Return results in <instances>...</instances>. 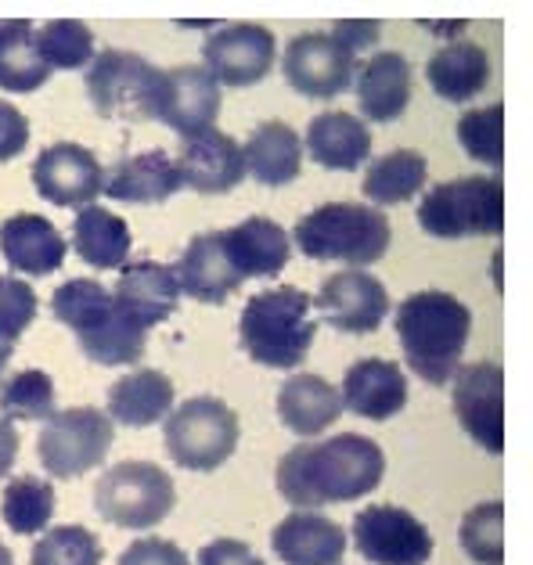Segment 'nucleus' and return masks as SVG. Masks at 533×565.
I'll return each instance as SVG.
<instances>
[{
	"instance_id": "1",
	"label": "nucleus",
	"mask_w": 533,
	"mask_h": 565,
	"mask_svg": "<svg viewBox=\"0 0 533 565\" xmlns=\"http://www.w3.org/2000/svg\"><path fill=\"white\" fill-rule=\"evenodd\" d=\"M386 454L361 433H339L318 444H296L278 461V490L299 512L350 504L379 490Z\"/></svg>"
},
{
	"instance_id": "2",
	"label": "nucleus",
	"mask_w": 533,
	"mask_h": 565,
	"mask_svg": "<svg viewBox=\"0 0 533 565\" xmlns=\"http://www.w3.org/2000/svg\"><path fill=\"white\" fill-rule=\"evenodd\" d=\"M469 332L472 313L450 292L426 288L396 307V339L404 347V361L429 385H447L455 379L461 353L469 347Z\"/></svg>"
},
{
	"instance_id": "3",
	"label": "nucleus",
	"mask_w": 533,
	"mask_h": 565,
	"mask_svg": "<svg viewBox=\"0 0 533 565\" xmlns=\"http://www.w3.org/2000/svg\"><path fill=\"white\" fill-rule=\"evenodd\" d=\"M51 313L76 335L87 361L102 367L138 364L148 350V332L116 310L113 292L102 281L73 278L54 288Z\"/></svg>"
},
{
	"instance_id": "4",
	"label": "nucleus",
	"mask_w": 533,
	"mask_h": 565,
	"mask_svg": "<svg viewBox=\"0 0 533 565\" xmlns=\"http://www.w3.org/2000/svg\"><path fill=\"white\" fill-rule=\"evenodd\" d=\"M310 307L313 299L296 285L256 292L238 317V339L249 361L275 371H292L303 364L313 335H318V321H313Z\"/></svg>"
},
{
	"instance_id": "5",
	"label": "nucleus",
	"mask_w": 533,
	"mask_h": 565,
	"mask_svg": "<svg viewBox=\"0 0 533 565\" xmlns=\"http://www.w3.org/2000/svg\"><path fill=\"white\" fill-rule=\"evenodd\" d=\"M292 242L307 259L364 270L386 256L393 227L386 213L367 202H324L299 220Z\"/></svg>"
},
{
	"instance_id": "6",
	"label": "nucleus",
	"mask_w": 533,
	"mask_h": 565,
	"mask_svg": "<svg viewBox=\"0 0 533 565\" xmlns=\"http://www.w3.org/2000/svg\"><path fill=\"white\" fill-rule=\"evenodd\" d=\"M418 227L429 238H480L504 231V184L501 177H458L433 184L418 202Z\"/></svg>"
},
{
	"instance_id": "7",
	"label": "nucleus",
	"mask_w": 533,
	"mask_h": 565,
	"mask_svg": "<svg viewBox=\"0 0 533 565\" xmlns=\"http://www.w3.org/2000/svg\"><path fill=\"white\" fill-rule=\"evenodd\" d=\"M162 447L170 461L188 472H216L238 450V415L216 396H191L162 422Z\"/></svg>"
},
{
	"instance_id": "8",
	"label": "nucleus",
	"mask_w": 533,
	"mask_h": 565,
	"mask_svg": "<svg viewBox=\"0 0 533 565\" xmlns=\"http://www.w3.org/2000/svg\"><path fill=\"white\" fill-rule=\"evenodd\" d=\"M177 504V487L156 461H119L94 487V508L119 530H156Z\"/></svg>"
},
{
	"instance_id": "9",
	"label": "nucleus",
	"mask_w": 533,
	"mask_h": 565,
	"mask_svg": "<svg viewBox=\"0 0 533 565\" xmlns=\"http://www.w3.org/2000/svg\"><path fill=\"white\" fill-rule=\"evenodd\" d=\"M162 87V68H156L141 54L108 47L94 54L87 65V98L102 119L119 122H148L156 119Z\"/></svg>"
},
{
	"instance_id": "10",
	"label": "nucleus",
	"mask_w": 533,
	"mask_h": 565,
	"mask_svg": "<svg viewBox=\"0 0 533 565\" xmlns=\"http://www.w3.org/2000/svg\"><path fill=\"white\" fill-rule=\"evenodd\" d=\"M116 425L98 407L54 411L36 436V458L51 479H79L113 450Z\"/></svg>"
},
{
	"instance_id": "11",
	"label": "nucleus",
	"mask_w": 533,
	"mask_h": 565,
	"mask_svg": "<svg viewBox=\"0 0 533 565\" xmlns=\"http://www.w3.org/2000/svg\"><path fill=\"white\" fill-rule=\"evenodd\" d=\"M358 65V54L339 44L332 33H299L281 54V73L289 87L318 102H332L350 90Z\"/></svg>"
},
{
	"instance_id": "12",
	"label": "nucleus",
	"mask_w": 533,
	"mask_h": 565,
	"mask_svg": "<svg viewBox=\"0 0 533 565\" xmlns=\"http://www.w3.org/2000/svg\"><path fill=\"white\" fill-rule=\"evenodd\" d=\"M353 544L372 565H426L433 558L426 522L396 504L361 508L353 515Z\"/></svg>"
},
{
	"instance_id": "13",
	"label": "nucleus",
	"mask_w": 533,
	"mask_h": 565,
	"mask_svg": "<svg viewBox=\"0 0 533 565\" xmlns=\"http://www.w3.org/2000/svg\"><path fill=\"white\" fill-rule=\"evenodd\" d=\"M202 58L216 87H256L278 62V40L256 22L216 25L202 44Z\"/></svg>"
},
{
	"instance_id": "14",
	"label": "nucleus",
	"mask_w": 533,
	"mask_h": 565,
	"mask_svg": "<svg viewBox=\"0 0 533 565\" xmlns=\"http://www.w3.org/2000/svg\"><path fill=\"white\" fill-rule=\"evenodd\" d=\"M455 393H450V407L461 429L469 433L476 447L487 454L504 450V371L501 364H465L455 371Z\"/></svg>"
},
{
	"instance_id": "15",
	"label": "nucleus",
	"mask_w": 533,
	"mask_h": 565,
	"mask_svg": "<svg viewBox=\"0 0 533 565\" xmlns=\"http://www.w3.org/2000/svg\"><path fill=\"white\" fill-rule=\"evenodd\" d=\"M33 188L36 195L58 205V210H84L105 188V167L90 148L76 141L47 145L33 162Z\"/></svg>"
},
{
	"instance_id": "16",
	"label": "nucleus",
	"mask_w": 533,
	"mask_h": 565,
	"mask_svg": "<svg viewBox=\"0 0 533 565\" xmlns=\"http://www.w3.org/2000/svg\"><path fill=\"white\" fill-rule=\"evenodd\" d=\"M221 87L202 65H181V68H162V87L156 105V122L170 127L181 141L206 134L216 127L221 116Z\"/></svg>"
},
{
	"instance_id": "17",
	"label": "nucleus",
	"mask_w": 533,
	"mask_h": 565,
	"mask_svg": "<svg viewBox=\"0 0 533 565\" xmlns=\"http://www.w3.org/2000/svg\"><path fill=\"white\" fill-rule=\"evenodd\" d=\"M313 307L339 335H372L386 321L390 296L386 285L372 278L367 270H339L321 281Z\"/></svg>"
},
{
	"instance_id": "18",
	"label": "nucleus",
	"mask_w": 533,
	"mask_h": 565,
	"mask_svg": "<svg viewBox=\"0 0 533 565\" xmlns=\"http://www.w3.org/2000/svg\"><path fill=\"white\" fill-rule=\"evenodd\" d=\"M173 167L181 177V188L199 191V195H227L245 181L242 145L216 127L184 141Z\"/></svg>"
},
{
	"instance_id": "19",
	"label": "nucleus",
	"mask_w": 533,
	"mask_h": 565,
	"mask_svg": "<svg viewBox=\"0 0 533 565\" xmlns=\"http://www.w3.org/2000/svg\"><path fill=\"white\" fill-rule=\"evenodd\" d=\"M221 238V249L227 256L231 270L238 278H278V274L289 267L292 256V238L278 220L270 216H249L235 227L216 231Z\"/></svg>"
},
{
	"instance_id": "20",
	"label": "nucleus",
	"mask_w": 533,
	"mask_h": 565,
	"mask_svg": "<svg viewBox=\"0 0 533 565\" xmlns=\"http://www.w3.org/2000/svg\"><path fill=\"white\" fill-rule=\"evenodd\" d=\"M177 299H181V285L170 264H156V259H138L119 270V281L113 288V302L119 313H127L134 324L152 332L167 317H173Z\"/></svg>"
},
{
	"instance_id": "21",
	"label": "nucleus",
	"mask_w": 533,
	"mask_h": 565,
	"mask_svg": "<svg viewBox=\"0 0 533 565\" xmlns=\"http://www.w3.org/2000/svg\"><path fill=\"white\" fill-rule=\"evenodd\" d=\"M339 399H343V411H353L358 418L390 422L407 407V375L386 356H364L347 367Z\"/></svg>"
},
{
	"instance_id": "22",
	"label": "nucleus",
	"mask_w": 533,
	"mask_h": 565,
	"mask_svg": "<svg viewBox=\"0 0 533 565\" xmlns=\"http://www.w3.org/2000/svg\"><path fill=\"white\" fill-rule=\"evenodd\" d=\"M65 253L70 245L47 216L15 213L0 224V256L22 278H51L54 270H62Z\"/></svg>"
},
{
	"instance_id": "23",
	"label": "nucleus",
	"mask_w": 533,
	"mask_h": 565,
	"mask_svg": "<svg viewBox=\"0 0 533 565\" xmlns=\"http://www.w3.org/2000/svg\"><path fill=\"white\" fill-rule=\"evenodd\" d=\"M270 547L281 565H343L347 530L321 512H289L270 530Z\"/></svg>"
},
{
	"instance_id": "24",
	"label": "nucleus",
	"mask_w": 533,
	"mask_h": 565,
	"mask_svg": "<svg viewBox=\"0 0 533 565\" xmlns=\"http://www.w3.org/2000/svg\"><path fill=\"white\" fill-rule=\"evenodd\" d=\"M353 87H358V105L367 122H393L407 113V102H412V65L401 51H375L358 65Z\"/></svg>"
},
{
	"instance_id": "25",
	"label": "nucleus",
	"mask_w": 533,
	"mask_h": 565,
	"mask_svg": "<svg viewBox=\"0 0 533 565\" xmlns=\"http://www.w3.org/2000/svg\"><path fill=\"white\" fill-rule=\"evenodd\" d=\"M343 415V399L339 390L321 375L310 371H296L281 382L278 390V422L296 436H321L324 429H332Z\"/></svg>"
},
{
	"instance_id": "26",
	"label": "nucleus",
	"mask_w": 533,
	"mask_h": 565,
	"mask_svg": "<svg viewBox=\"0 0 533 565\" xmlns=\"http://www.w3.org/2000/svg\"><path fill=\"white\" fill-rule=\"evenodd\" d=\"M173 274H177V285H181V296L206 302V307H221L227 296H235L245 285L238 274L231 270L216 231L195 234V238L188 242L184 256L177 259Z\"/></svg>"
},
{
	"instance_id": "27",
	"label": "nucleus",
	"mask_w": 533,
	"mask_h": 565,
	"mask_svg": "<svg viewBox=\"0 0 533 565\" xmlns=\"http://www.w3.org/2000/svg\"><path fill=\"white\" fill-rule=\"evenodd\" d=\"M303 148L310 151V162L321 170H343L353 173L372 159V134H367L364 119L353 113H321L310 119Z\"/></svg>"
},
{
	"instance_id": "28",
	"label": "nucleus",
	"mask_w": 533,
	"mask_h": 565,
	"mask_svg": "<svg viewBox=\"0 0 533 565\" xmlns=\"http://www.w3.org/2000/svg\"><path fill=\"white\" fill-rule=\"evenodd\" d=\"M177 191H181V177L167 151H141V156L119 159L105 173L102 195L127 205H159L170 202Z\"/></svg>"
},
{
	"instance_id": "29",
	"label": "nucleus",
	"mask_w": 533,
	"mask_h": 565,
	"mask_svg": "<svg viewBox=\"0 0 533 565\" xmlns=\"http://www.w3.org/2000/svg\"><path fill=\"white\" fill-rule=\"evenodd\" d=\"M173 411V382L156 367H134L108 390V418L127 429H148Z\"/></svg>"
},
{
	"instance_id": "30",
	"label": "nucleus",
	"mask_w": 533,
	"mask_h": 565,
	"mask_svg": "<svg viewBox=\"0 0 533 565\" xmlns=\"http://www.w3.org/2000/svg\"><path fill=\"white\" fill-rule=\"evenodd\" d=\"M242 159L245 173H253V181H259L264 188H285L303 170V137L289 122L267 119L242 145Z\"/></svg>"
},
{
	"instance_id": "31",
	"label": "nucleus",
	"mask_w": 533,
	"mask_h": 565,
	"mask_svg": "<svg viewBox=\"0 0 533 565\" xmlns=\"http://www.w3.org/2000/svg\"><path fill=\"white\" fill-rule=\"evenodd\" d=\"M429 87L440 94L450 105H469L472 98H480L483 87L490 84V58L480 44L472 40H455L444 44L433 54L426 65Z\"/></svg>"
},
{
	"instance_id": "32",
	"label": "nucleus",
	"mask_w": 533,
	"mask_h": 565,
	"mask_svg": "<svg viewBox=\"0 0 533 565\" xmlns=\"http://www.w3.org/2000/svg\"><path fill=\"white\" fill-rule=\"evenodd\" d=\"M73 249L94 270H122L130 256L127 220L108 213L105 205H84L73 220Z\"/></svg>"
},
{
	"instance_id": "33",
	"label": "nucleus",
	"mask_w": 533,
	"mask_h": 565,
	"mask_svg": "<svg viewBox=\"0 0 533 565\" xmlns=\"http://www.w3.org/2000/svg\"><path fill=\"white\" fill-rule=\"evenodd\" d=\"M51 79L30 19H0V90L33 94Z\"/></svg>"
},
{
	"instance_id": "34",
	"label": "nucleus",
	"mask_w": 533,
	"mask_h": 565,
	"mask_svg": "<svg viewBox=\"0 0 533 565\" xmlns=\"http://www.w3.org/2000/svg\"><path fill=\"white\" fill-rule=\"evenodd\" d=\"M426 177H429L426 156H418L412 148H396L379 159H367L361 191L367 195V202H375V210L379 205H401L412 202L426 188Z\"/></svg>"
},
{
	"instance_id": "35",
	"label": "nucleus",
	"mask_w": 533,
	"mask_h": 565,
	"mask_svg": "<svg viewBox=\"0 0 533 565\" xmlns=\"http://www.w3.org/2000/svg\"><path fill=\"white\" fill-rule=\"evenodd\" d=\"M54 482L40 476H19L8 479L4 493H0V519L4 526L19 536H40L51 526L54 515Z\"/></svg>"
},
{
	"instance_id": "36",
	"label": "nucleus",
	"mask_w": 533,
	"mask_h": 565,
	"mask_svg": "<svg viewBox=\"0 0 533 565\" xmlns=\"http://www.w3.org/2000/svg\"><path fill=\"white\" fill-rule=\"evenodd\" d=\"M58 411V393L47 371L25 367L0 382V418L8 422H47Z\"/></svg>"
},
{
	"instance_id": "37",
	"label": "nucleus",
	"mask_w": 533,
	"mask_h": 565,
	"mask_svg": "<svg viewBox=\"0 0 533 565\" xmlns=\"http://www.w3.org/2000/svg\"><path fill=\"white\" fill-rule=\"evenodd\" d=\"M36 51L47 68L76 73L94 62V33L79 19H54L36 30Z\"/></svg>"
},
{
	"instance_id": "38",
	"label": "nucleus",
	"mask_w": 533,
	"mask_h": 565,
	"mask_svg": "<svg viewBox=\"0 0 533 565\" xmlns=\"http://www.w3.org/2000/svg\"><path fill=\"white\" fill-rule=\"evenodd\" d=\"M458 544L476 565H501L504 562V504L487 501L465 512L458 526Z\"/></svg>"
},
{
	"instance_id": "39",
	"label": "nucleus",
	"mask_w": 533,
	"mask_h": 565,
	"mask_svg": "<svg viewBox=\"0 0 533 565\" xmlns=\"http://www.w3.org/2000/svg\"><path fill=\"white\" fill-rule=\"evenodd\" d=\"M458 145L469 151V159L498 170L504 162V105L469 108L458 119Z\"/></svg>"
},
{
	"instance_id": "40",
	"label": "nucleus",
	"mask_w": 533,
	"mask_h": 565,
	"mask_svg": "<svg viewBox=\"0 0 533 565\" xmlns=\"http://www.w3.org/2000/svg\"><path fill=\"white\" fill-rule=\"evenodd\" d=\"M33 565H102L98 536L84 526H47L33 544Z\"/></svg>"
},
{
	"instance_id": "41",
	"label": "nucleus",
	"mask_w": 533,
	"mask_h": 565,
	"mask_svg": "<svg viewBox=\"0 0 533 565\" xmlns=\"http://www.w3.org/2000/svg\"><path fill=\"white\" fill-rule=\"evenodd\" d=\"M36 307L40 299L30 281L0 274V339L19 342L25 328L36 321Z\"/></svg>"
},
{
	"instance_id": "42",
	"label": "nucleus",
	"mask_w": 533,
	"mask_h": 565,
	"mask_svg": "<svg viewBox=\"0 0 533 565\" xmlns=\"http://www.w3.org/2000/svg\"><path fill=\"white\" fill-rule=\"evenodd\" d=\"M116 565H191V558L167 536H141L122 551Z\"/></svg>"
},
{
	"instance_id": "43",
	"label": "nucleus",
	"mask_w": 533,
	"mask_h": 565,
	"mask_svg": "<svg viewBox=\"0 0 533 565\" xmlns=\"http://www.w3.org/2000/svg\"><path fill=\"white\" fill-rule=\"evenodd\" d=\"M30 145V119L15 105L0 102V162H11Z\"/></svg>"
},
{
	"instance_id": "44",
	"label": "nucleus",
	"mask_w": 533,
	"mask_h": 565,
	"mask_svg": "<svg viewBox=\"0 0 533 565\" xmlns=\"http://www.w3.org/2000/svg\"><path fill=\"white\" fill-rule=\"evenodd\" d=\"M195 565H267V562L259 558L245 541H235V536H221V541H213V544H206V547L199 551Z\"/></svg>"
},
{
	"instance_id": "45",
	"label": "nucleus",
	"mask_w": 533,
	"mask_h": 565,
	"mask_svg": "<svg viewBox=\"0 0 533 565\" xmlns=\"http://www.w3.org/2000/svg\"><path fill=\"white\" fill-rule=\"evenodd\" d=\"M332 36L353 54H361L364 47H375L382 36V25L375 19H339L332 25Z\"/></svg>"
},
{
	"instance_id": "46",
	"label": "nucleus",
	"mask_w": 533,
	"mask_h": 565,
	"mask_svg": "<svg viewBox=\"0 0 533 565\" xmlns=\"http://www.w3.org/2000/svg\"><path fill=\"white\" fill-rule=\"evenodd\" d=\"M19 447H22V439H19L15 422L0 418V479H8V472L15 468V461H19Z\"/></svg>"
},
{
	"instance_id": "47",
	"label": "nucleus",
	"mask_w": 533,
	"mask_h": 565,
	"mask_svg": "<svg viewBox=\"0 0 533 565\" xmlns=\"http://www.w3.org/2000/svg\"><path fill=\"white\" fill-rule=\"evenodd\" d=\"M11 356H15V342H4V339H0V375H4V367L11 364Z\"/></svg>"
},
{
	"instance_id": "48",
	"label": "nucleus",
	"mask_w": 533,
	"mask_h": 565,
	"mask_svg": "<svg viewBox=\"0 0 533 565\" xmlns=\"http://www.w3.org/2000/svg\"><path fill=\"white\" fill-rule=\"evenodd\" d=\"M0 565H15V555H11V547L0 541Z\"/></svg>"
}]
</instances>
